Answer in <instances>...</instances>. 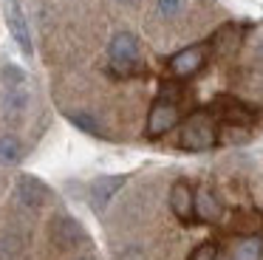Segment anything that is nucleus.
<instances>
[{
  "label": "nucleus",
  "instance_id": "14",
  "mask_svg": "<svg viewBox=\"0 0 263 260\" xmlns=\"http://www.w3.org/2000/svg\"><path fill=\"white\" fill-rule=\"evenodd\" d=\"M29 90H26V85H20V88H6V96H3V113L6 116H20V113H26V107H29Z\"/></svg>",
  "mask_w": 263,
  "mask_h": 260
},
{
  "label": "nucleus",
  "instance_id": "11",
  "mask_svg": "<svg viewBox=\"0 0 263 260\" xmlns=\"http://www.w3.org/2000/svg\"><path fill=\"white\" fill-rule=\"evenodd\" d=\"M215 110H218V116L223 119V124H249L252 122L249 107L235 102V99H227V96H223L221 102H215Z\"/></svg>",
  "mask_w": 263,
  "mask_h": 260
},
{
  "label": "nucleus",
  "instance_id": "2",
  "mask_svg": "<svg viewBox=\"0 0 263 260\" xmlns=\"http://www.w3.org/2000/svg\"><path fill=\"white\" fill-rule=\"evenodd\" d=\"M218 141V127H215V119L212 113L206 110H198L184 122L181 127V136H178V144L184 150H193V153H204L210 147H215Z\"/></svg>",
  "mask_w": 263,
  "mask_h": 260
},
{
  "label": "nucleus",
  "instance_id": "20",
  "mask_svg": "<svg viewBox=\"0 0 263 260\" xmlns=\"http://www.w3.org/2000/svg\"><path fill=\"white\" fill-rule=\"evenodd\" d=\"M190 260H218V246H215L212 240L201 243V246H195V249H193Z\"/></svg>",
  "mask_w": 263,
  "mask_h": 260
},
{
  "label": "nucleus",
  "instance_id": "6",
  "mask_svg": "<svg viewBox=\"0 0 263 260\" xmlns=\"http://www.w3.org/2000/svg\"><path fill=\"white\" fill-rule=\"evenodd\" d=\"M17 201L29 209H40L51 201V190H48L46 181L34 178V175H20L17 178V190H14Z\"/></svg>",
  "mask_w": 263,
  "mask_h": 260
},
{
  "label": "nucleus",
  "instance_id": "3",
  "mask_svg": "<svg viewBox=\"0 0 263 260\" xmlns=\"http://www.w3.org/2000/svg\"><path fill=\"white\" fill-rule=\"evenodd\" d=\"M181 122V110H178L176 102H167V99H159L147 113V124H144V136L147 139H159V136L170 133L176 124Z\"/></svg>",
  "mask_w": 263,
  "mask_h": 260
},
{
  "label": "nucleus",
  "instance_id": "21",
  "mask_svg": "<svg viewBox=\"0 0 263 260\" xmlns=\"http://www.w3.org/2000/svg\"><path fill=\"white\" fill-rule=\"evenodd\" d=\"M119 3H125V6H136L139 0H119Z\"/></svg>",
  "mask_w": 263,
  "mask_h": 260
},
{
  "label": "nucleus",
  "instance_id": "15",
  "mask_svg": "<svg viewBox=\"0 0 263 260\" xmlns=\"http://www.w3.org/2000/svg\"><path fill=\"white\" fill-rule=\"evenodd\" d=\"M20 158H23V144L17 136H0V164L9 167V164H17Z\"/></svg>",
  "mask_w": 263,
  "mask_h": 260
},
{
  "label": "nucleus",
  "instance_id": "19",
  "mask_svg": "<svg viewBox=\"0 0 263 260\" xmlns=\"http://www.w3.org/2000/svg\"><path fill=\"white\" fill-rule=\"evenodd\" d=\"M156 9H159V14L164 17V20H173V17L181 14L184 0H156Z\"/></svg>",
  "mask_w": 263,
  "mask_h": 260
},
{
  "label": "nucleus",
  "instance_id": "13",
  "mask_svg": "<svg viewBox=\"0 0 263 260\" xmlns=\"http://www.w3.org/2000/svg\"><path fill=\"white\" fill-rule=\"evenodd\" d=\"M232 260H263V237L260 235H246L235 240Z\"/></svg>",
  "mask_w": 263,
  "mask_h": 260
},
{
  "label": "nucleus",
  "instance_id": "18",
  "mask_svg": "<svg viewBox=\"0 0 263 260\" xmlns=\"http://www.w3.org/2000/svg\"><path fill=\"white\" fill-rule=\"evenodd\" d=\"M0 77H3L6 88H20V85H26V71L20 65H3Z\"/></svg>",
  "mask_w": 263,
  "mask_h": 260
},
{
  "label": "nucleus",
  "instance_id": "17",
  "mask_svg": "<svg viewBox=\"0 0 263 260\" xmlns=\"http://www.w3.org/2000/svg\"><path fill=\"white\" fill-rule=\"evenodd\" d=\"M263 226V218L257 212H238L235 215V229H240L243 235H257Z\"/></svg>",
  "mask_w": 263,
  "mask_h": 260
},
{
  "label": "nucleus",
  "instance_id": "10",
  "mask_svg": "<svg viewBox=\"0 0 263 260\" xmlns=\"http://www.w3.org/2000/svg\"><path fill=\"white\" fill-rule=\"evenodd\" d=\"M221 215H223V207H221L218 195L210 190V187L195 190V218L204 220V224H218Z\"/></svg>",
  "mask_w": 263,
  "mask_h": 260
},
{
  "label": "nucleus",
  "instance_id": "8",
  "mask_svg": "<svg viewBox=\"0 0 263 260\" xmlns=\"http://www.w3.org/2000/svg\"><path fill=\"white\" fill-rule=\"evenodd\" d=\"M170 209L178 220H184V224H190V220L195 218V192L187 181H176V184L170 187Z\"/></svg>",
  "mask_w": 263,
  "mask_h": 260
},
{
  "label": "nucleus",
  "instance_id": "5",
  "mask_svg": "<svg viewBox=\"0 0 263 260\" xmlns=\"http://www.w3.org/2000/svg\"><path fill=\"white\" fill-rule=\"evenodd\" d=\"M6 26L9 31H12L14 43L20 45V51H23L26 57L34 54V43H31V28H29V20H26V11L23 6H20V0H6Z\"/></svg>",
  "mask_w": 263,
  "mask_h": 260
},
{
  "label": "nucleus",
  "instance_id": "1",
  "mask_svg": "<svg viewBox=\"0 0 263 260\" xmlns=\"http://www.w3.org/2000/svg\"><path fill=\"white\" fill-rule=\"evenodd\" d=\"M108 62L116 77H133L142 71V48L133 31H116L108 43Z\"/></svg>",
  "mask_w": 263,
  "mask_h": 260
},
{
  "label": "nucleus",
  "instance_id": "7",
  "mask_svg": "<svg viewBox=\"0 0 263 260\" xmlns=\"http://www.w3.org/2000/svg\"><path fill=\"white\" fill-rule=\"evenodd\" d=\"M51 240L57 243L60 249H74L80 243H85V229L77 218L71 215H57L51 220Z\"/></svg>",
  "mask_w": 263,
  "mask_h": 260
},
{
  "label": "nucleus",
  "instance_id": "16",
  "mask_svg": "<svg viewBox=\"0 0 263 260\" xmlns=\"http://www.w3.org/2000/svg\"><path fill=\"white\" fill-rule=\"evenodd\" d=\"M23 252V240L14 232H3L0 235V260H17Z\"/></svg>",
  "mask_w": 263,
  "mask_h": 260
},
{
  "label": "nucleus",
  "instance_id": "22",
  "mask_svg": "<svg viewBox=\"0 0 263 260\" xmlns=\"http://www.w3.org/2000/svg\"><path fill=\"white\" fill-rule=\"evenodd\" d=\"M82 260H85V257H82Z\"/></svg>",
  "mask_w": 263,
  "mask_h": 260
},
{
  "label": "nucleus",
  "instance_id": "4",
  "mask_svg": "<svg viewBox=\"0 0 263 260\" xmlns=\"http://www.w3.org/2000/svg\"><path fill=\"white\" fill-rule=\"evenodd\" d=\"M204 62H206V45H187L167 60V68L176 79H190L204 68Z\"/></svg>",
  "mask_w": 263,
  "mask_h": 260
},
{
  "label": "nucleus",
  "instance_id": "12",
  "mask_svg": "<svg viewBox=\"0 0 263 260\" xmlns=\"http://www.w3.org/2000/svg\"><path fill=\"white\" fill-rule=\"evenodd\" d=\"M68 116V122L74 124L77 130H82V133H88V136H93V139H108V130H105V124L99 122L93 113H85V110H71V113H65Z\"/></svg>",
  "mask_w": 263,
  "mask_h": 260
},
{
  "label": "nucleus",
  "instance_id": "9",
  "mask_svg": "<svg viewBox=\"0 0 263 260\" xmlns=\"http://www.w3.org/2000/svg\"><path fill=\"white\" fill-rule=\"evenodd\" d=\"M125 181H127V175H102V178H97L91 184V207L97 212H102L110 203V198L125 187Z\"/></svg>",
  "mask_w": 263,
  "mask_h": 260
}]
</instances>
